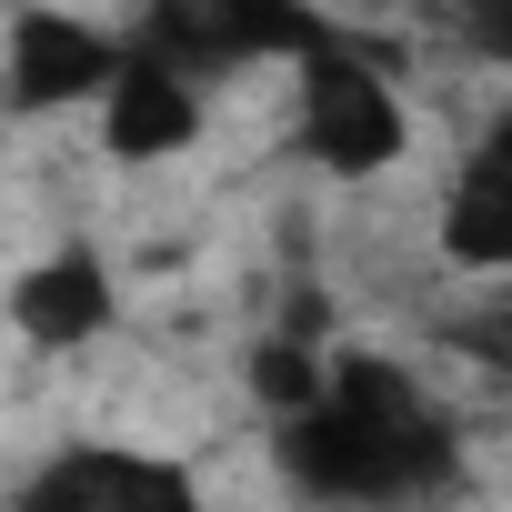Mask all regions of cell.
<instances>
[{
  "instance_id": "cell-1",
  "label": "cell",
  "mask_w": 512,
  "mask_h": 512,
  "mask_svg": "<svg viewBox=\"0 0 512 512\" xmlns=\"http://www.w3.org/2000/svg\"><path fill=\"white\" fill-rule=\"evenodd\" d=\"M272 462L312 512H422L462 472L452 412L382 352H332L322 402L272 422Z\"/></svg>"
},
{
  "instance_id": "cell-2",
  "label": "cell",
  "mask_w": 512,
  "mask_h": 512,
  "mask_svg": "<svg viewBox=\"0 0 512 512\" xmlns=\"http://www.w3.org/2000/svg\"><path fill=\"white\" fill-rule=\"evenodd\" d=\"M302 151L332 181H372L412 151V111H402L392 71L372 61V41L332 31L322 51H302Z\"/></svg>"
},
{
  "instance_id": "cell-3",
  "label": "cell",
  "mask_w": 512,
  "mask_h": 512,
  "mask_svg": "<svg viewBox=\"0 0 512 512\" xmlns=\"http://www.w3.org/2000/svg\"><path fill=\"white\" fill-rule=\"evenodd\" d=\"M171 71L191 81H221V71H251V61H302L332 41V21L312 11V0H151L141 31Z\"/></svg>"
},
{
  "instance_id": "cell-4",
  "label": "cell",
  "mask_w": 512,
  "mask_h": 512,
  "mask_svg": "<svg viewBox=\"0 0 512 512\" xmlns=\"http://www.w3.org/2000/svg\"><path fill=\"white\" fill-rule=\"evenodd\" d=\"M11 512H201L191 462L171 452H131V442H61L31 462V482L11 492Z\"/></svg>"
},
{
  "instance_id": "cell-5",
  "label": "cell",
  "mask_w": 512,
  "mask_h": 512,
  "mask_svg": "<svg viewBox=\"0 0 512 512\" xmlns=\"http://www.w3.org/2000/svg\"><path fill=\"white\" fill-rule=\"evenodd\" d=\"M121 41L81 11H51V0H21L11 11V41H0V101L11 111H71V101H101Z\"/></svg>"
},
{
  "instance_id": "cell-6",
  "label": "cell",
  "mask_w": 512,
  "mask_h": 512,
  "mask_svg": "<svg viewBox=\"0 0 512 512\" xmlns=\"http://www.w3.org/2000/svg\"><path fill=\"white\" fill-rule=\"evenodd\" d=\"M201 141V81L171 71L151 41H121L111 81H101V151L111 161H171Z\"/></svg>"
},
{
  "instance_id": "cell-7",
  "label": "cell",
  "mask_w": 512,
  "mask_h": 512,
  "mask_svg": "<svg viewBox=\"0 0 512 512\" xmlns=\"http://www.w3.org/2000/svg\"><path fill=\"white\" fill-rule=\"evenodd\" d=\"M111 312H121V282L101 262V241H61L11 282V332L31 352H81V342L111 332Z\"/></svg>"
},
{
  "instance_id": "cell-8",
  "label": "cell",
  "mask_w": 512,
  "mask_h": 512,
  "mask_svg": "<svg viewBox=\"0 0 512 512\" xmlns=\"http://www.w3.org/2000/svg\"><path fill=\"white\" fill-rule=\"evenodd\" d=\"M442 251L462 272H512V171L492 151H472L442 191Z\"/></svg>"
},
{
  "instance_id": "cell-9",
  "label": "cell",
  "mask_w": 512,
  "mask_h": 512,
  "mask_svg": "<svg viewBox=\"0 0 512 512\" xmlns=\"http://www.w3.org/2000/svg\"><path fill=\"white\" fill-rule=\"evenodd\" d=\"M241 372H251V402H262L272 422H292V412H312V402H322L332 352H322V342H302V332H262Z\"/></svg>"
},
{
  "instance_id": "cell-10",
  "label": "cell",
  "mask_w": 512,
  "mask_h": 512,
  "mask_svg": "<svg viewBox=\"0 0 512 512\" xmlns=\"http://www.w3.org/2000/svg\"><path fill=\"white\" fill-rule=\"evenodd\" d=\"M452 31H462V51H472V61L512 71V0H452Z\"/></svg>"
},
{
  "instance_id": "cell-11",
  "label": "cell",
  "mask_w": 512,
  "mask_h": 512,
  "mask_svg": "<svg viewBox=\"0 0 512 512\" xmlns=\"http://www.w3.org/2000/svg\"><path fill=\"white\" fill-rule=\"evenodd\" d=\"M482 151H492V161H502V171H512V101H502V111H492V141H482Z\"/></svg>"
},
{
  "instance_id": "cell-12",
  "label": "cell",
  "mask_w": 512,
  "mask_h": 512,
  "mask_svg": "<svg viewBox=\"0 0 512 512\" xmlns=\"http://www.w3.org/2000/svg\"><path fill=\"white\" fill-rule=\"evenodd\" d=\"M402 11H412V0H402Z\"/></svg>"
}]
</instances>
